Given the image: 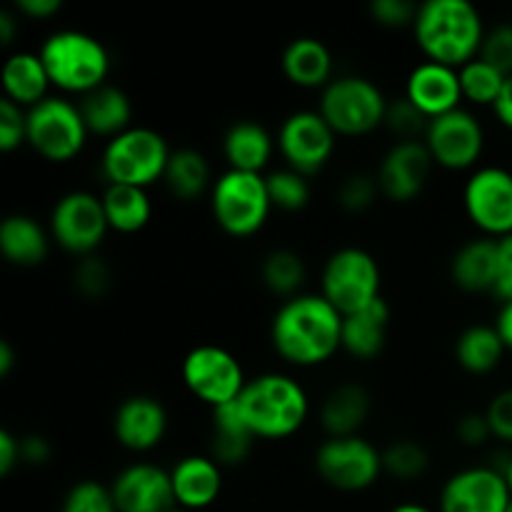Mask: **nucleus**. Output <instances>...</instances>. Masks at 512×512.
<instances>
[{"label": "nucleus", "mask_w": 512, "mask_h": 512, "mask_svg": "<svg viewBox=\"0 0 512 512\" xmlns=\"http://www.w3.org/2000/svg\"><path fill=\"white\" fill-rule=\"evenodd\" d=\"M270 343L288 365L318 368L343 350V315L320 293H300L273 315Z\"/></svg>", "instance_id": "obj_1"}, {"label": "nucleus", "mask_w": 512, "mask_h": 512, "mask_svg": "<svg viewBox=\"0 0 512 512\" xmlns=\"http://www.w3.org/2000/svg\"><path fill=\"white\" fill-rule=\"evenodd\" d=\"M488 28L483 15L468 0H428L418 8L413 35L430 63L460 70L483 48Z\"/></svg>", "instance_id": "obj_2"}, {"label": "nucleus", "mask_w": 512, "mask_h": 512, "mask_svg": "<svg viewBox=\"0 0 512 512\" xmlns=\"http://www.w3.org/2000/svg\"><path fill=\"white\" fill-rule=\"evenodd\" d=\"M235 405L255 440L290 438L303 428L310 415L305 388L283 373H263L250 378Z\"/></svg>", "instance_id": "obj_3"}, {"label": "nucleus", "mask_w": 512, "mask_h": 512, "mask_svg": "<svg viewBox=\"0 0 512 512\" xmlns=\"http://www.w3.org/2000/svg\"><path fill=\"white\" fill-rule=\"evenodd\" d=\"M38 55L48 70L50 85L63 93L83 98L108 83V48L83 30H58L48 35Z\"/></svg>", "instance_id": "obj_4"}, {"label": "nucleus", "mask_w": 512, "mask_h": 512, "mask_svg": "<svg viewBox=\"0 0 512 512\" xmlns=\"http://www.w3.org/2000/svg\"><path fill=\"white\" fill-rule=\"evenodd\" d=\"M388 103L373 80L363 75H340L320 93L318 113L340 138H363L383 128Z\"/></svg>", "instance_id": "obj_5"}, {"label": "nucleus", "mask_w": 512, "mask_h": 512, "mask_svg": "<svg viewBox=\"0 0 512 512\" xmlns=\"http://www.w3.org/2000/svg\"><path fill=\"white\" fill-rule=\"evenodd\" d=\"M210 210L218 228L230 238H250L260 233L273 213L268 180L258 173L225 170L210 190Z\"/></svg>", "instance_id": "obj_6"}, {"label": "nucleus", "mask_w": 512, "mask_h": 512, "mask_svg": "<svg viewBox=\"0 0 512 512\" xmlns=\"http://www.w3.org/2000/svg\"><path fill=\"white\" fill-rule=\"evenodd\" d=\"M170 153L173 150L168 140L158 130L133 125L105 143L100 168L108 185H133L148 190L150 185L163 180Z\"/></svg>", "instance_id": "obj_7"}, {"label": "nucleus", "mask_w": 512, "mask_h": 512, "mask_svg": "<svg viewBox=\"0 0 512 512\" xmlns=\"http://www.w3.org/2000/svg\"><path fill=\"white\" fill-rule=\"evenodd\" d=\"M383 273L373 255L365 248H340L325 260L320 275V295L338 310L343 318L360 313L378 303L383 295Z\"/></svg>", "instance_id": "obj_8"}, {"label": "nucleus", "mask_w": 512, "mask_h": 512, "mask_svg": "<svg viewBox=\"0 0 512 512\" xmlns=\"http://www.w3.org/2000/svg\"><path fill=\"white\" fill-rule=\"evenodd\" d=\"M88 125L78 103L50 95L28 110V145L48 163H70L88 145Z\"/></svg>", "instance_id": "obj_9"}, {"label": "nucleus", "mask_w": 512, "mask_h": 512, "mask_svg": "<svg viewBox=\"0 0 512 512\" xmlns=\"http://www.w3.org/2000/svg\"><path fill=\"white\" fill-rule=\"evenodd\" d=\"M180 378L193 398L218 410L235 403L248 385L240 360L220 345H198L180 365Z\"/></svg>", "instance_id": "obj_10"}, {"label": "nucleus", "mask_w": 512, "mask_h": 512, "mask_svg": "<svg viewBox=\"0 0 512 512\" xmlns=\"http://www.w3.org/2000/svg\"><path fill=\"white\" fill-rule=\"evenodd\" d=\"M313 460L320 480L340 493H363L378 483L380 475H385L383 450L360 435L325 438V443L315 450Z\"/></svg>", "instance_id": "obj_11"}, {"label": "nucleus", "mask_w": 512, "mask_h": 512, "mask_svg": "<svg viewBox=\"0 0 512 512\" xmlns=\"http://www.w3.org/2000/svg\"><path fill=\"white\" fill-rule=\"evenodd\" d=\"M48 230L53 243H58L65 253L88 258L103 245L110 233L100 195L88 190H70L55 200L50 210Z\"/></svg>", "instance_id": "obj_12"}, {"label": "nucleus", "mask_w": 512, "mask_h": 512, "mask_svg": "<svg viewBox=\"0 0 512 512\" xmlns=\"http://www.w3.org/2000/svg\"><path fill=\"white\" fill-rule=\"evenodd\" d=\"M463 208L483 238L512 235V173L500 165H483L470 173L463 188Z\"/></svg>", "instance_id": "obj_13"}, {"label": "nucleus", "mask_w": 512, "mask_h": 512, "mask_svg": "<svg viewBox=\"0 0 512 512\" xmlns=\"http://www.w3.org/2000/svg\"><path fill=\"white\" fill-rule=\"evenodd\" d=\"M423 143L435 165L450 173H463L473 170L483 158L485 128L473 110L458 108L443 118L430 120Z\"/></svg>", "instance_id": "obj_14"}, {"label": "nucleus", "mask_w": 512, "mask_h": 512, "mask_svg": "<svg viewBox=\"0 0 512 512\" xmlns=\"http://www.w3.org/2000/svg\"><path fill=\"white\" fill-rule=\"evenodd\" d=\"M335 140L338 135L318 110H295L283 120L275 143L283 155L285 168L310 178L330 163Z\"/></svg>", "instance_id": "obj_15"}, {"label": "nucleus", "mask_w": 512, "mask_h": 512, "mask_svg": "<svg viewBox=\"0 0 512 512\" xmlns=\"http://www.w3.org/2000/svg\"><path fill=\"white\" fill-rule=\"evenodd\" d=\"M510 503L512 493L505 475L490 465H475L445 480L438 512H508Z\"/></svg>", "instance_id": "obj_16"}, {"label": "nucleus", "mask_w": 512, "mask_h": 512, "mask_svg": "<svg viewBox=\"0 0 512 512\" xmlns=\"http://www.w3.org/2000/svg\"><path fill=\"white\" fill-rule=\"evenodd\" d=\"M433 165L423 140L395 143L380 160V168L375 173L380 193L390 203H413L428 185Z\"/></svg>", "instance_id": "obj_17"}, {"label": "nucleus", "mask_w": 512, "mask_h": 512, "mask_svg": "<svg viewBox=\"0 0 512 512\" xmlns=\"http://www.w3.org/2000/svg\"><path fill=\"white\" fill-rule=\"evenodd\" d=\"M118 512H168L175 505L170 470L155 463H133L115 475L113 485Z\"/></svg>", "instance_id": "obj_18"}, {"label": "nucleus", "mask_w": 512, "mask_h": 512, "mask_svg": "<svg viewBox=\"0 0 512 512\" xmlns=\"http://www.w3.org/2000/svg\"><path fill=\"white\" fill-rule=\"evenodd\" d=\"M168 410L153 395H130L113 415V435L130 453H150L168 435Z\"/></svg>", "instance_id": "obj_19"}, {"label": "nucleus", "mask_w": 512, "mask_h": 512, "mask_svg": "<svg viewBox=\"0 0 512 512\" xmlns=\"http://www.w3.org/2000/svg\"><path fill=\"white\" fill-rule=\"evenodd\" d=\"M405 98L428 120L443 118V115L463 108L458 70L423 60L410 70L408 83H405Z\"/></svg>", "instance_id": "obj_20"}, {"label": "nucleus", "mask_w": 512, "mask_h": 512, "mask_svg": "<svg viewBox=\"0 0 512 512\" xmlns=\"http://www.w3.org/2000/svg\"><path fill=\"white\" fill-rule=\"evenodd\" d=\"M175 505L188 512L215 505L223 493V468L210 455H185L170 468Z\"/></svg>", "instance_id": "obj_21"}, {"label": "nucleus", "mask_w": 512, "mask_h": 512, "mask_svg": "<svg viewBox=\"0 0 512 512\" xmlns=\"http://www.w3.org/2000/svg\"><path fill=\"white\" fill-rule=\"evenodd\" d=\"M500 240L475 238L468 240L450 260V278L463 293H490L495 295L498 285Z\"/></svg>", "instance_id": "obj_22"}, {"label": "nucleus", "mask_w": 512, "mask_h": 512, "mask_svg": "<svg viewBox=\"0 0 512 512\" xmlns=\"http://www.w3.org/2000/svg\"><path fill=\"white\" fill-rule=\"evenodd\" d=\"M280 68L288 83L303 90H325L333 83V53L318 38H295L285 45Z\"/></svg>", "instance_id": "obj_23"}, {"label": "nucleus", "mask_w": 512, "mask_h": 512, "mask_svg": "<svg viewBox=\"0 0 512 512\" xmlns=\"http://www.w3.org/2000/svg\"><path fill=\"white\" fill-rule=\"evenodd\" d=\"M223 158L228 163V170H240V173H258L268 168L273 158L275 143L268 128L253 120H238L230 125L223 135Z\"/></svg>", "instance_id": "obj_24"}, {"label": "nucleus", "mask_w": 512, "mask_h": 512, "mask_svg": "<svg viewBox=\"0 0 512 512\" xmlns=\"http://www.w3.org/2000/svg\"><path fill=\"white\" fill-rule=\"evenodd\" d=\"M373 398L358 383H343L330 390L320 408V425L328 438H353L368 423Z\"/></svg>", "instance_id": "obj_25"}, {"label": "nucleus", "mask_w": 512, "mask_h": 512, "mask_svg": "<svg viewBox=\"0 0 512 512\" xmlns=\"http://www.w3.org/2000/svg\"><path fill=\"white\" fill-rule=\"evenodd\" d=\"M78 108L90 135L113 140L133 128V103H130V95L118 85H100L93 93L80 98Z\"/></svg>", "instance_id": "obj_26"}, {"label": "nucleus", "mask_w": 512, "mask_h": 512, "mask_svg": "<svg viewBox=\"0 0 512 512\" xmlns=\"http://www.w3.org/2000/svg\"><path fill=\"white\" fill-rule=\"evenodd\" d=\"M50 240V230L43 228L33 215L13 213L0 223V253L18 268H35L45 263Z\"/></svg>", "instance_id": "obj_27"}, {"label": "nucleus", "mask_w": 512, "mask_h": 512, "mask_svg": "<svg viewBox=\"0 0 512 512\" xmlns=\"http://www.w3.org/2000/svg\"><path fill=\"white\" fill-rule=\"evenodd\" d=\"M390 330V305L385 298L373 303L360 313L343 318V353L350 358L368 363L385 350Z\"/></svg>", "instance_id": "obj_28"}, {"label": "nucleus", "mask_w": 512, "mask_h": 512, "mask_svg": "<svg viewBox=\"0 0 512 512\" xmlns=\"http://www.w3.org/2000/svg\"><path fill=\"white\" fill-rule=\"evenodd\" d=\"M48 88L50 85L48 70H45L43 60L38 53H28L20 50L13 53L3 65V98L13 100L20 108L30 110L45 98H50Z\"/></svg>", "instance_id": "obj_29"}, {"label": "nucleus", "mask_w": 512, "mask_h": 512, "mask_svg": "<svg viewBox=\"0 0 512 512\" xmlns=\"http://www.w3.org/2000/svg\"><path fill=\"white\" fill-rule=\"evenodd\" d=\"M255 438L240 418L238 405L230 403L213 410V430H210V458L220 468H235L245 463L253 450Z\"/></svg>", "instance_id": "obj_30"}, {"label": "nucleus", "mask_w": 512, "mask_h": 512, "mask_svg": "<svg viewBox=\"0 0 512 512\" xmlns=\"http://www.w3.org/2000/svg\"><path fill=\"white\" fill-rule=\"evenodd\" d=\"M163 183L175 200L193 203L200 195L213 190V173H210L208 158L195 148H178L170 153L168 168H165Z\"/></svg>", "instance_id": "obj_31"}, {"label": "nucleus", "mask_w": 512, "mask_h": 512, "mask_svg": "<svg viewBox=\"0 0 512 512\" xmlns=\"http://www.w3.org/2000/svg\"><path fill=\"white\" fill-rule=\"evenodd\" d=\"M103 210L113 233L135 235L148 228L153 218V203L145 188H133V185H105Z\"/></svg>", "instance_id": "obj_32"}, {"label": "nucleus", "mask_w": 512, "mask_h": 512, "mask_svg": "<svg viewBox=\"0 0 512 512\" xmlns=\"http://www.w3.org/2000/svg\"><path fill=\"white\" fill-rule=\"evenodd\" d=\"M505 353L495 325H470L455 340V360L468 375H490L500 368Z\"/></svg>", "instance_id": "obj_33"}, {"label": "nucleus", "mask_w": 512, "mask_h": 512, "mask_svg": "<svg viewBox=\"0 0 512 512\" xmlns=\"http://www.w3.org/2000/svg\"><path fill=\"white\" fill-rule=\"evenodd\" d=\"M308 278L305 260L290 248H275L260 263V283L278 298H298Z\"/></svg>", "instance_id": "obj_34"}, {"label": "nucleus", "mask_w": 512, "mask_h": 512, "mask_svg": "<svg viewBox=\"0 0 512 512\" xmlns=\"http://www.w3.org/2000/svg\"><path fill=\"white\" fill-rule=\"evenodd\" d=\"M460 90H463V103L475 108H493L498 103L500 93L505 88V75L488 65L485 60L475 58L458 70Z\"/></svg>", "instance_id": "obj_35"}, {"label": "nucleus", "mask_w": 512, "mask_h": 512, "mask_svg": "<svg viewBox=\"0 0 512 512\" xmlns=\"http://www.w3.org/2000/svg\"><path fill=\"white\" fill-rule=\"evenodd\" d=\"M430 468V453L415 440H395L383 448V473L400 483L420 480Z\"/></svg>", "instance_id": "obj_36"}, {"label": "nucleus", "mask_w": 512, "mask_h": 512, "mask_svg": "<svg viewBox=\"0 0 512 512\" xmlns=\"http://www.w3.org/2000/svg\"><path fill=\"white\" fill-rule=\"evenodd\" d=\"M268 180V193L273 210H283V213H300L308 208L310 203V183L305 175L295 173L290 168L273 170L265 175Z\"/></svg>", "instance_id": "obj_37"}, {"label": "nucleus", "mask_w": 512, "mask_h": 512, "mask_svg": "<svg viewBox=\"0 0 512 512\" xmlns=\"http://www.w3.org/2000/svg\"><path fill=\"white\" fill-rule=\"evenodd\" d=\"M380 185L378 178L370 173H350L345 175L343 183L338 185V205L345 213H365L375 205V200L380 198Z\"/></svg>", "instance_id": "obj_38"}, {"label": "nucleus", "mask_w": 512, "mask_h": 512, "mask_svg": "<svg viewBox=\"0 0 512 512\" xmlns=\"http://www.w3.org/2000/svg\"><path fill=\"white\" fill-rule=\"evenodd\" d=\"M60 512H118L108 485L98 480H80L65 493Z\"/></svg>", "instance_id": "obj_39"}, {"label": "nucleus", "mask_w": 512, "mask_h": 512, "mask_svg": "<svg viewBox=\"0 0 512 512\" xmlns=\"http://www.w3.org/2000/svg\"><path fill=\"white\" fill-rule=\"evenodd\" d=\"M73 285L83 298L88 300H100L108 295L110 285H113V273H110V265L105 263L100 255H88V258H80L78 265L73 270Z\"/></svg>", "instance_id": "obj_40"}, {"label": "nucleus", "mask_w": 512, "mask_h": 512, "mask_svg": "<svg viewBox=\"0 0 512 512\" xmlns=\"http://www.w3.org/2000/svg\"><path fill=\"white\" fill-rule=\"evenodd\" d=\"M430 120L410 103L408 98L390 100L388 103V115H385V128L398 138V143H408V140H418L420 135H425Z\"/></svg>", "instance_id": "obj_41"}, {"label": "nucleus", "mask_w": 512, "mask_h": 512, "mask_svg": "<svg viewBox=\"0 0 512 512\" xmlns=\"http://www.w3.org/2000/svg\"><path fill=\"white\" fill-rule=\"evenodd\" d=\"M480 60L493 65L495 70L510 78L512 75V23H500L485 33L483 48H480Z\"/></svg>", "instance_id": "obj_42"}, {"label": "nucleus", "mask_w": 512, "mask_h": 512, "mask_svg": "<svg viewBox=\"0 0 512 512\" xmlns=\"http://www.w3.org/2000/svg\"><path fill=\"white\" fill-rule=\"evenodd\" d=\"M28 140V110L13 100H0V150L13 153Z\"/></svg>", "instance_id": "obj_43"}, {"label": "nucleus", "mask_w": 512, "mask_h": 512, "mask_svg": "<svg viewBox=\"0 0 512 512\" xmlns=\"http://www.w3.org/2000/svg\"><path fill=\"white\" fill-rule=\"evenodd\" d=\"M418 8L420 5L408 3V0H373L370 3V15L383 28H413L415 18H418Z\"/></svg>", "instance_id": "obj_44"}, {"label": "nucleus", "mask_w": 512, "mask_h": 512, "mask_svg": "<svg viewBox=\"0 0 512 512\" xmlns=\"http://www.w3.org/2000/svg\"><path fill=\"white\" fill-rule=\"evenodd\" d=\"M485 415H488L493 438L512 445V388H505L498 395H493V400L485 408Z\"/></svg>", "instance_id": "obj_45"}, {"label": "nucleus", "mask_w": 512, "mask_h": 512, "mask_svg": "<svg viewBox=\"0 0 512 512\" xmlns=\"http://www.w3.org/2000/svg\"><path fill=\"white\" fill-rule=\"evenodd\" d=\"M455 435H458V440L465 448H483V445L493 438V430H490L485 410L483 413H465L463 418L455 423Z\"/></svg>", "instance_id": "obj_46"}, {"label": "nucleus", "mask_w": 512, "mask_h": 512, "mask_svg": "<svg viewBox=\"0 0 512 512\" xmlns=\"http://www.w3.org/2000/svg\"><path fill=\"white\" fill-rule=\"evenodd\" d=\"M53 458V445L43 435H23L20 438V463L30 465V468H40L48 465Z\"/></svg>", "instance_id": "obj_47"}, {"label": "nucleus", "mask_w": 512, "mask_h": 512, "mask_svg": "<svg viewBox=\"0 0 512 512\" xmlns=\"http://www.w3.org/2000/svg\"><path fill=\"white\" fill-rule=\"evenodd\" d=\"M495 298L503 303H512V235L500 240V263H498V285Z\"/></svg>", "instance_id": "obj_48"}, {"label": "nucleus", "mask_w": 512, "mask_h": 512, "mask_svg": "<svg viewBox=\"0 0 512 512\" xmlns=\"http://www.w3.org/2000/svg\"><path fill=\"white\" fill-rule=\"evenodd\" d=\"M20 463V438L10 430H0V475L8 478Z\"/></svg>", "instance_id": "obj_49"}, {"label": "nucleus", "mask_w": 512, "mask_h": 512, "mask_svg": "<svg viewBox=\"0 0 512 512\" xmlns=\"http://www.w3.org/2000/svg\"><path fill=\"white\" fill-rule=\"evenodd\" d=\"M63 10L60 0H18L15 3V13L30 20H48Z\"/></svg>", "instance_id": "obj_50"}, {"label": "nucleus", "mask_w": 512, "mask_h": 512, "mask_svg": "<svg viewBox=\"0 0 512 512\" xmlns=\"http://www.w3.org/2000/svg\"><path fill=\"white\" fill-rule=\"evenodd\" d=\"M493 113H495V118L500 120V125H503V128L512 130V75L505 80V88H503V93H500L498 103L493 105Z\"/></svg>", "instance_id": "obj_51"}, {"label": "nucleus", "mask_w": 512, "mask_h": 512, "mask_svg": "<svg viewBox=\"0 0 512 512\" xmlns=\"http://www.w3.org/2000/svg\"><path fill=\"white\" fill-rule=\"evenodd\" d=\"M495 328H498L500 338H503L505 350L512 353V303L500 305V313L495 318Z\"/></svg>", "instance_id": "obj_52"}, {"label": "nucleus", "mask_w": 512, "mask_h": 512, "mask_svg": "<svg viewBox=\"0 0 512 512\" xmlns=\"http://www.w3.org/2000/svg\"><path fill=\"white\" fill-rule=\"evenodd\" d=\"M15 30H18V15L13 10H3L0 13V40H3V45L13 43Z\"/></svg>", "instance_id": "obj_53"}, {"label": "nucleus", "mask_w": 512, "mask_h": 512, "mask_svg": "<svg viewBox=\"0 0 512 512\" xmlns=\"http://www.w3.org/2000/svg\"><path fill=\"white\" fill-rule=\"evenodd\" d=\"M15 368V350L8 340H0V378H8Z\"/></svg>", "instance_id": "obj_54"}, {"label": "nucleus", "mask_w": 512, "mask_h": 512, "mask_svg": "<svg viewBox=\"0 0 512 512\" xmlns=\"http://www.w3.org/2000/svg\"><path fill=\"white\" fill-rule=\"evenodd\" d=\"M390 512H435V510L425 508V505H418V503H400V505H395Z\"/></svg>", "instance_id": "obj_55"}, {"label": "nucleus", "mask_w": 512, "mask_h": 512, "mask_svg": "<svg viewBox=\"0 0 512 512\" xmlns=\"http://www.w3.org/2000/svg\"><path fill=\"white\" fill-rule=\"evenodd\" d=\"M498 470L505 475V480H508V488H510V493H512V458L503 465V468H498Z\"/></svg>", "instance_id": "obj_56"}, {"label": "nucleus", "mask_w": 512, "mask_h": 512, "mask_svg": "<svg viewBox=\"0 0 512 512\" xmlns=\"http://www.w3.org/2000/svg\"><path fill=\"white\" fill-rule=\"evenodd\" d=\"M168 512H188V510H183V508H173V510H168Z\"/></svg>", "instance_id": "obj_57"}, {"label": "nucleus", "mask_w": 512, "mask_h": 512, "mask_svg": "<svg viewBox=\"0 0 512 512\" xmlns=\"http://www.w3.org/2000/svg\"><path fill=\"white\" fill-rule=\"evenodd\" d=\"M508 512H512V503H510V508H508Z\"/></svg>", "instance_id": "obj_58"}]
</instances>
